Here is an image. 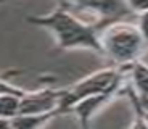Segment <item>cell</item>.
<instances>
[{"label":"cell","mask_w":148,"mask_h":129,"mask_svg":"<svg viewBox=\"0 0 148 129\" xmlns=\"http://www.w3.org/2000/svg\"><path fill=\"white\" fill-rule=\"evenodd\" d=\"M27 21L52 31L56 39V47L61 50L89 48L103 55V47L100 42L101 26L98 23L90 24L82 21L73 13L68 3H58L52 13L44 16H29Z\"/></svg>","instance_id":"6da1fadb"},{"label":"cell","mask_w":148,"mask_h":129,"mask_svg":"<svg viewBox=\"0 0 148 129\" xmlns=\"http://www.w3.org/2000/svg\"><path fill=\"white\" fill-rule=\"evenodd\" d=\"M100 42L103 55L110 57L119 66H130L138 61L147 42L137 24L126 21H114L100 31Z\"/></svg>","instance_id":"7a4b0ae2"},{"label":"cell","mask_w":148,"mask_h":129,"mask_svg":"<svg viewBox=\"0 0 148 129\" xmlns=\"http://www.w3.org/2000/svg\"><path fill=\"white\" fill-rule=\"evenodd\" d=\"M63 89H40L37 92H27L24 97H21L19 103V115L18 116H37V115H48L56 113L61 100Z\"/></svg>","instance_id":"3957f363"},{"label":"cell","mask_w":148,"mask_h":129,"mask_svg":"<svg viewBox=\"0 0 148 129\" xmlns=\"http://www.w3.org/2000/svg\"><path fill=\"white\" fill-rule=\"evenodd\" d=\"M121 89H114V90H110L106 94H101V95H95L90 97V99L82 100L81 103H77L76 107H73L71 113H74L79 118V124H81V129H90V119L92 116L97 113L103 107L108 100H111L116 94L119 92Z\"/></svg>","instance_id":"277c9868"},{"label":"cell","mask_w":148,"mask_h":129,"mask_svg":"<svg viewBox=\"0 0 148 129\" xmlns=\"http://www.w3.org/2000/svg\"><path fill=\"white\" fill-rule=\"evenodd\" d=\"M130 79H132V87L137 92L138 99L143 105L148 102V65L142 60L130 65Z\"/></svg>","instance_id":"5b68a950"},{"label":"cell","mask_w":148,"mask_h":129,"mask_svg":"<svg viewBox=\"0 0 148 129\" xmlns=\"http://www.w3.org/2000/svg\"><path fill=\"white\" fill-rule=\"evenodd\" d=\"M19 103H21V97L11 95V94H2L0 95V118H16L19 115Z\"/></svg>","instance_id":"8992f818"},{"label":"cell","mask_w":148,"mask_h":129,"mask_svg":"<svg viewBox=\"0 0 148 129\" xmlns=\"http://www.w3.org/2000/svg\"><path fill=\"white\" fill-rule=\"evenodd\" d=\"M130 10L137 15V26L148 44V2H127Z\"/></svg>","instance_id":"52a82bcc"},{"label":"cell","mask_w":148,"mask_h":129,"mask_svg":"<svg viewBox=\"0 0 148 129\" xmlns=\"http://www.w3.org/2000/svg\"><path fill=\"white\" fill-rule=\"evenodd\" d=\"M127 90H129V97H130V100H132L134 110H135V118H134V121H132V124H130L129 129H148V124L143 118V107L145 105L142 103V100L138 99L137 92L134 90L132 86H130Z\"/></svg>","instance_id":"ba28073f"},{"label":"cell","mask_w":148,"mask_h":129,"mask_svg":"<svg viewBox=\"0 0 148 129\" xmlns=\"http://www.w3.org/2000/svg\"><path fill=\"white\" fill-rule=\"evenodd\" d=\"M2 94H11V95H18V97H24L27 94L26 89H19L16 86L10 84L8 81H5L3 77L0 76V95Z\"/></svg>","instance_id":"9c48e42d"},{"label":"cell","mask_w":148,"mask_h":129,"mask_svg":"<svg viewBox=\"0 0 148 129\" xmlns=\"http://www.w3.org/2000/svg\"><path fill=\"white\" fill-rule=\"evenodd\" d=\"M0 129H13V124H11V119L0 118Z\"/></svg>","instance_id":"30bf717a"},{"label":"cell","mask_w":148,"mask_h":129,"mask_svg":"<svg viewBox=\"0 0 148 129\" xmlns=\"http://www.w3.org/2000/svg\"><path fill=\"white\" fill-rule=\"evenodd\" d=\"M143 118H145V121H147V124H148V108L147 107H143Z\"/></svg>","instance_id":"8fae6325"}]
</instances>
